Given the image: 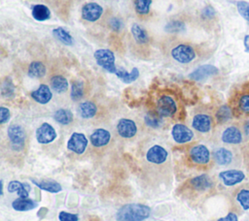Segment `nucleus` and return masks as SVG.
I'll use <instances>...</instances> for the list:
<instances>
[{"instance_id": "33", "label": "nucleus", "mask_w": 249, "mask_h": 221, "mask_svg": "<svg viewBox=\"0 0 249 221\" xmlns=\"http://www.w3.org/2000/svg\"><path fill=\"white\" fill-rule=\"evenodd\" d=\"M144 121L146 125L151 128H159L161 125L162 116L158 111L157 112L150 111L145 115Z\"/></svg>"}, {"instance_id": "42", "label": "nucleus", "mask_w": 249, "mask_h": 221, "mask_svg": "<svg viewBox=\"0 0 249 221\" xmlns=\"http://www.w3.org/2000/svg\"><path fill=\"white\" fill-rule=\"evenodd\" d=\"M10 110L5 107L0 108V123L4 124L10 119Z\"/></svg>"}, {"instance_id": "41", "label": "nucleus", "mask_w": 249, "mask_h": 221, "mask_svg": "<svg viewBox=\"0 0 249 221\" xmlns=\"http://www.w3.org/2000/svg\"><path fill=\"white\" fill-rule=\"evenodd\" d=\"M238 105H239L240 110H241L243 112L249 114V95H248V94L243 95V96L240 97Z\"/></svg>"}, {"instance_id": "25", "label": "nucleus", "mask_w": 249, "mask_h": 221, "mask_svg": "<svg viewBox=\"0 0 249 221\" xmlns=\"http://www.w3.org/2000/svg\"><path fill=\"white\" fill-rule=\"evenodd\" d=\"M12 206L18 211H27L37 206V203L28 198H18L12 203Z\"/></svg>"}, {"instance_id": "39", "label": "nucleus", "mask_w": 249, "mask_h": 221, "mask_svg": "<svg viewBox=\"0 0 249 221\" xmlns=\"http://www.w3.org/2000/svg\"><path fill=\"white\" fill-rule=\"evenodd\" d=\"M15 87L13 85V82L10 79H6V80L3 82L2 85V95L5 97H10L14 94Z\"/></svg>"}, {"instance_id": "26", "label": "nucleus", "mask_w": 249, "mask_h": 221, "mask_svg": "<svg viewBox=\"0 0 249 221\" xmlns=\"http://www.w3.org/2000/svg\"><path fill=\"white\" fill-rule=\"evenodd\" d=\"M47 73L46 66L41 61H33L29 64L27 74L29 77L34 79L43 78Z\"/></svg>"}, {"instance_id": "34", "label": "nucleus", "mask_w": 249, "mask_h": 221, "mask_svg": "<svg viewBox=\"0 0 249 221\" xmlns=\"http://www.w3.org/2000/svg\"><path fill=\"white\" fill-rule=\"evenodd\" d=\"M152 0H134L135 11L139 15H148L150 12V7Z\"/></svg>"}, {"instance_id": "11", "label": "nucleus", "mask_w": 249, "mask_h": 221, "mask_svg": "<svg viewBox=\"0 0 249 221\" xmlns=\"http://www.w3.org/2000/svg\"><path fill=\"white\" fill-rule=\"evenodd\" d=\"M56 138V132L54 128L47 122L42 123L36 130L37 142L41 144H47L54 141Z\"/></svg>"}, {"instance_id": "45", "label": "nucleus", "mask_w": 249, "mask_h": 221, "mask_svg": "<svg viewBox=\"0 0 249 221\" xmlns=\"http://www.w3.org/2000/svg\"><path fill=\"white\" fill-rule=\"evenodd\" d=\"M110 26L114 31H118L121 29L122 22L118 18H112L110 21Z\"/></svg>"}, {"instance_id": "15", "label": "nucleus", "mask_w": 249, "mask_h": 221, "mask_svg": "<svg viewBox=\"0 0 249 221\" xmlns=\"http://www.w3.org/2000/svg\"><path fill=\"white\" fill-rule=\"evenodd\" d=\"M192 127L199 133H207L212 127V118L207 113H196L192 119Z\"/></svg>"}, {"instance_id": "21", "label": "nucleus", "mask_w": 249, "mask_h": 221, "mask_svg": "<svg viewBox=\"0 0 249 221\" xmlns=\"http://www.w3.org/2000/svg\"><path fill=\"white\" fill-rule=\"evenodd\" d=\"M31 182H33L41 190H44V191H47V192H51V193H57V192L61 191V189H62L61 185L57 181L52 180V179L37 180V179L31 178Z\"/></svg>"}, {"instance_id": "46", "label": "nucleus", "mask_w": 249, "mask_h": 221, "mask_svg": "<svg viewBox=\"0 0 249 221\" xmlns=\"http://www.w3.org/2000/svg\"><path fill=\"white\" fill-rule=\"evenodd\" d=\"M244 47H245V51L249 52V35H246L244 37Z\"/></svg>"}, {"instance_id": "16", "label": "nucleus", "mask_w": 249, "mask_h": 221, "mask_svg": "<svg viewBox=\"0 0 249 221\" xmlns=\"http://www.w3.org/2000/svg\"><path fill=\"white\" fill-rule=\"evenodd\" d=\"M89 141L92 146L94 147H103L107 145L111 141V133L104 129L98 128L95 129L89 136Z\"/></svg>"}, {"instance_id": "43", "label": "nucleus", "mask_w": 249, "mask_h": 221, "mask_svg": "<svg viewBox=\"0 0 249 221\" xmlns=\"http://www.w3.org/2000/svg\"><path fill=\"white\" fill-rule=\"evenodd\" d=\"M201 15L203 17L205 18H211L214 16L215 15V10L213 9L212 6H206L202 9V12H201Z\"/></svg>"}, {"instance_id": "27", "label": "nucleus", "mask_w": 249, "mask_h": 221, "mask_svg": "<svg viewBox=\"0 0 249 221\" xmlns=\"http://www.w3.org/2000/svg\"><path fill=\"white\" fill-rule=\"evenodd\" d=\"M31 14H32V16L38 21H44L51 17L50 9L43 4H38L33 6Z\"/></svg>"}, {"instance_id": "1", "label": "nucleus", "mask_w": 249, "mask_h": 221, "mask_svg": "<svg viewBox=\"0 0 249 221\" xmlns=\"http://www.w3.org/2000/svg\"><path fill=\"white\" fill-rule=\"evenodd\" d=\"M140 167L143 182L149 187L159 188L170 183L172 162L168 151L160 144H153L146 150Z\"/></svg>"}, {"instance_id": "22", "label": "nucleus", "mask_w": 249, "mask_h": 221, "mask_svg": "<svg viewBox=\"0 0 249 221\" xmlns=\"http://www.w3.org/2000/svg\"><path fill=\"white\" fill-rule=\"evenodd\" d=\"M78 112L82 118L89 119L95 116L97 112L96 105L91 101H85L82 102L78 107Z\"/></svg>"}, {"instance_id": "31", "label": "nucleus", "mask_w": 249, "mask_h": 221, "mask_svg": "<svg viewBox=\"0 0 249 221\" xmlns=\"http://www.w3.org/2000/svg\"><path fill=\"white\" fill-rule=\"evenodd\" d=\"M85 94V87L84 82L81 80H74L71 84V91L70 97L73 101H79L83 98Z\"/></svg>"}, {"instance_id": "2", "label": "nucleus", "mask_w": 249, "mask_h": 221, "mask_svg": "<svg viewBox=\"0 0 249 221\" xmlns=\"http://www.w3.org/2000/svg\"><path fill=\"white\" fill-rule=\"evenodd\" d=\"M151 215V208L143 204H125L117 213V221H144Z\"/></svg>"}, {"instance_id": "32", "label": "nucleus", "mask_w": 249, "mask_h": 221, "mask_svg": "<svg viewBox=\"0 0 249 221\" xmlns=\"http://www.w3.org/2000/svg\"><path fill=\"white\" fill-rule=\"evenodd\" d=\"M53 35L58 40L60 41L61 43L65 44V45H68V46H71L73 45L74 41H73V38L72 36L70 35V33L68 31H66L65 29H63L62 27H57V28H54L53 30Z\"/></svg>"}, {"instance_id": "29", "label": "nucleus", "mask_w": 249, "mask_h": 221, "mask_svg": "<svg viewBox=\"0 0 249 221\" xmlns=\"http://www.w3.org/2000/svg\"><path fill=\"white\" fill-rule=\"evenodd\" d=\"M115 75H117V77L120 79H122V81H124L125 83H130V82H132V81H134L138 79L139 71H138L137 68H133L131 70V72L128 73L127 71H125L123 68H118L117 73Z\"/></svg>"}, {"instance_id": "36", "label": "nucleus", "mask_w": 249, "mask_h": 221, "mask_svg": "<svg viewBox=\"0 0 249 221\" xmlns=\"http://www.w3.org/2000/svg\"><path fill=\"white\" fill-rule=\"evenodd\" d=\"M236 201L240 204L243 209H249V190L241 189L236 195Z\"/></svg>"}, {"instance_id": "47", "label": "nucleus", "mask_w": 249, "mask_h": 221, "mask_svg": "<svg viewBox=\"0 0 249 221\" xmlns=\"http://www.w3.org/2000/svg\"><path fill=\"white\" fill-rule=\"evenodd\" d=\"M244 132H245V135L249 138V120L244 124Z\"/></svg>"}, {"instance_id": "12", "label": "nucleus", "mask_w": 249, "mask_h": 221, "mask_svg": "<svg viewBox=\"0 0 249 221\" xmlns=\"http://www.w3.org/2000/svg\"><path fill=\"white\" fill-rule=\"evenodd\" d=\"M117 132L124 139H131L137 133V125L132 119L121 118L117 123Z\"/></svg>"}, {"instance_id": "40", "label": "nucleus", "mask_w": 249, "mask_h": 221, "mask_svg": "<svg viewBox=\"0 0 249 221\" xmlns=\"http://www.w3.org/2000/svg\"><path fill=\"white\" fill-rule=\"evenodd\" d=\"M59 221H78L79 216L75 213H69L66 211H60L58 214Z\"/></svg>"}, {"instance_id": "17", "label": "nucleus", "mask_w": 249, "mask_h": 221, "mask_svg": "<svg viewBox=\"0 0 249 221\" xmlns=\"http://www.w3.org/2000/svg\"><path fill=\"white\" fill-rule=\"evenodd\" d=\"M222 142L229 144H238L242 142V134L235 126L227 127L221 136Z\"/></svg>"}, {"instance_id": "10", "label": "nucleus", "mask_w": 249, "mask_h": 221, "mask_svg": "<svg viewBox=\"0 0 249 221\" xmlns=\"http://www.w3.org/2000/svg\"><path fill=\"white\" fill-rule=\"evenodd\" d=\"M212 185L213 181L211 177L206 174L196 175L188 181L189 188L196 193H201L206 190H209L212 187Z\"/></svg>"}, {"instance_id": "18", "label": "nucleus", "mask_w": 249, "mask_h": 221, "mask_svg": "<svg viewBox=\"0 0 249 221\" xmlns=\"http://www.w3.org/2000/svg\"><path fill=\"white\" fill-rule=\"evenodd\" d=\"M218 72L219 71H218V69L215 66L206 64V65L199 66L195 71H193L189 75V78L194 79V80H201V79H206V78H208L210 76L217 75Z\"/></svg>"}, {"instance_id": "7", "label": "nucleus", "mask_w": 249, "mask_h": 221, "mask_svg": "<svg viewBox=\"0 0 249 221\" xmlns=\"http://www.w3.org/2000/svg\"><path fill=\"white\" fill-rule=\"evenodd\" d=\"M177 110V106L173 98L167 95L161 96L157 103V111L162 117L172 116Z\"/></svg>"}, {"instance_id": "4", "label": "nucleus", "mask_w": 249, "mask_h": 221, "mask_svg": "<svg viewBox=\"0 0 249 221\" xmlns=\"http://www.w3.org/2000/svg\"><path fill=\"white\" fill-rule=\"evenodd\" d=\"M94 58L96 63L107 72L112 74L117 73L118 68L115 65V55L111 50L106 48L97 49L94 52Z\"/></svg>"}, {"instance_id": "37", "label": "nucleus", "mask_w": 249, "mask_h": 221, "mask_svg": "<svg viewBox=\"0 0 249 221\" xmlns=\"http://www.w3.org/2000/svg\"><path fill=\"white\" fill-rule=\"evenodd\" d=\"M236 8L240 16L249 21V3L245 1H237L236 2Z\"/></svg>"}, {"instance_id": "23", "label": "nucleus", "mask_w": 249, "mask_h": 221, "mask_svg": "<svg viewBox=\"0 0 249 221\" xmlns=\"http://www.w3.org/2000/svg\"><path fill=\"white\" fill-rule=\"evenodd\" d=\"M7 189L9 192H16L20 198H28L29 197V186L26 183H22L18 180H12L9 182Z\"/></svg>"}, {"instance_id": "14", "label": "nucleus", "mask_w": 249, "mask_h": 221, "mask_svg": "<svg viewBox=\"0 0 249 221\" xmlns=\"http://www.w3.org/2000/svg\"><path fill=\"white\" fill-rule=\"evenodd\" d=\"M102 13H103L102 7L95 2L86 3L82 8L83 18L85 20L90 21V22H94L97 19H99Z\"/></svg>"}, {"instance_id": "19", "label": "nucleus", "mask_w": 249, "mask_h": 221, "mask_svg": "<svg viewBox=\"0 0 249 221\" xmlns=\"http://www.w3.org/2000/svg\"><path fill=\"white\" fill-rule=\"evenodd\" d=\"M30 96L35 102L45 105L51 101L53 97V93L47 84L42 83L39 85V87L36 90L31 92Z\"/></svg>"}, {"instance_id": "30", "label": "nucleus", "mask_w": 249, "mask_h": 221, "mask_svg": "<svg viewBox=\"0 0 249 221\" xmlns=\"http://www.w3.org/2000/svg\"><path fill=\"white\" fill-rule=\"evenodd\" d=\"M131 34L138 44H146L149 41V36L147 32L136 23L132 24L131 26Z\"/></svg>"}, {"instance_id": "38", "label": "nucleus", "mask_w": 249, "mask_h": 221, "mask_svg": "<svg viewBox=\"0 0 249 221\" xmlns=\"http://www.w3.org/2000/svg\"><path fill=\"white\" fill-rule=\"evenodd\" d=\"M185 28V24L179 20H173L165 25V30L168 32H179Z\"/></svg>"}, {"instance_id": "13", "label": "nucleus", "mask_w": 249, "mask_h": 221, "mask_svg": "<svg viewBox=\"0 0 249 221\" xmlns=\"http://www.w3.org/2000/svg\"><path fill=\"white\" fill-rule=\"evenodd\" d=\"M219 178L224 185L233 186L240 183L245 178V174L240 170H227L219 174Z\"/></svg>"}, {"instance_id": "24", "label": "nucleus", "mask_w": 249, "mask_h": 221, "mask_svg": "<svg viewBox=\"0 0 249 221\" xmlns=\"http://www.w3.org/2000/svg\"><path fill=\"white\" fill-rule=\"evenodd\" d=\"M50 84L52 89L56 93H64L67 91L69 83L65 77L61 75H55L52 77L50 80Z\"/></svg>"}, {"instance_id": "44", "label": "nucleus", "mask_w": 249, "mask_h": 221, "mask_svg": "<svg viewBox=\"0 0 249 221\" xmlns=\"http://www.w3.org/2000/svg\"><path fill=\"white\" fill-rule=\"evenodd\" d=\"M217 221H238V217L235 213L233 212H229L227 216L219 218Z\"/></svg>"}, {"instance_id": "5", "label": "nucleus", "mask_w": 249, "mask_h": 221, "mask_svg": "<svg viewBox=\"0 0 249 221\" xmlns=\"http://www.w3.org/2000/svg\"><path fill=\"white\" fill-rule=\"evenodd\" d=\"M171 55L179 63H189L195 59L196 51L191 46L187 44H181L176 46L171 50Z\"/></svg>"}, {"instance_id": "6", "label": "nucleus", "mask_w": 249, "mask_h": 221, "mask_svg": "<svg viewBox=\"0 0 249 221\" xmlns=\"http://www.w3.org/2000/svg\"><path fill=\"white\" fill-rule=\"evenodd\" d=\"M189 157L196 165H206L210 161V151L205 145L196 144L190 149Z\"/></svg>"}, {"instance_id": "8", "label": "nucleus", "mask_w": 249, "mask_h": 221, "mask_svg": "<svg viewBox=\"0 0 249 221\" xmlns=\"http://www.w3.org/2000/svg\"><path fill=\"white\" fill-rule=\"evenodd\" d=\"M171 136L177 143H186L193 140L194 133L188 126L182 123H176L171 129Z\"/></svg>"}, {"instance_id": "28", "label": "nucleus", "mask_w": 249, "mask_h": 221, "mask_svg": "<svg viewBox=\"0 0 249 221\" xmlns=\"http://www.w3.org/2000/svg\"><path fill=\"white\" fill-rule=\"evenodd\" d=\"M54 120L62 125H68L73 121V113L70 110L67 109H59L53 113Z\"/></svg>"}, {"instance_id": "20", "label": "nucleus", "mask_w": 249, "mask_h": 221, "mask_svg": "<svg viewBox=\"0 0 249 221\" xmlns=\"http://www.w3.org/2000/svg\"><path fill=\"white\" fill-rule=\"evenodd\" d=\"M213 159L220 166H228L231 163L233 155L231 151L226 147H218L213 151Z\"/></svg>"}, {"instance_id": "3", "label": "nucleus", "mask_w": 249, "mask_h": 221, "mask_svg": "<svg viewBox=\"0 0 249 221\" xmlns=\"http://www.w3.org/2000/svg\"><path fill=\"white\" fill-rule=\"evenodd\" d=\"M9 141V148L15 153H20L25 150L26 133L23 127L19 124H11L7 129Z\"/></svg>"}, {"instance_id": "35", "label": "nucleus", "mask_w": 249, "mask_h": 221, "mask_svg": "<svg viewBox=\"0 0 249 221\" xmlns=\"http://www.w3.org/2000/svg\"><path fill=\"white\" fill-rule=\"evenodd\" d=\"M231 117V110L230 107L227 105L220 107L216 112V118H217L218 122H220V123H224V122L228 121Z\"/></svg>"}, {"instance_id": "9", "label": "nucleus", "mask_w": 249, "mask_h": 221, "mask_svg": "<svg viewBox=\"0 0 249 221\" xmlns=\"http://www.w3.org/2000/svg\"><path fill=\"white\" fill-rule=\"evenodd\" d=\"M87 146L88 139L83 133H73L67 142V148L76 154H83Z\"/></svg>"}]
</instances>
